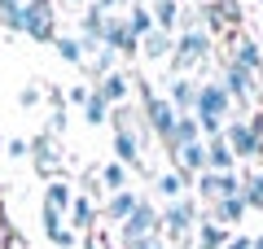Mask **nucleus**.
I'll list each match as a JSON object with an SVG mask.
<instances>
[{
	"mask_svg": "<svg viewBox=\"0 0 263 249\" xmlns=\"http://www.w3.org/2000/svg\"><path fill=\"white\" fill-rule=\"evenodd\" d=\"M219 83H224V92L233 96V114L237 118H250V105L263 101L259 74H250L246 66H237L233 57H219Z\"/></svg>",
	"mask_w": 263,
	"mask_h": 249,
	"instance_id": "obj_1",
	"label": "nucleus"
},
{
	"mask_svg": "<svg viewBox=\"0 0 263 249\" xmlns=\"http://www.w3.org/2000/svg\"><path fill=\"white\" fill-rule=\"evenodd\" d=\"M211 48H215V39L206 35V27H197V31H180V35H176V53H171V61H167L171 79H176V74L197 70V66L211 57Z\"/></svg>",
	"mask_w": 263,
	"mask_h": 249,
	"instance_id": "obj_2",
	"label": "nucleus"
},
{
	"mask_svg": "<svg viewBox=\"0 0 263 249\" xmlns=\"http://www.w3.org/2000/svg\"><path fill=\"white\" fill-rule=\"evenodd\" d=\"M18 35H27L31 44H53L57 39V5L53 0H27V9L18 18Z\"/></svg>",
	"mask_w": 263,
	"mask_h": 249,
	"instance_id": "obj_3",
	"label": "nucleus"
},
{
	"mask_svg": "<svg viewBox=\"0 0 263 249\" xmlns=\"http://www.w3.org/2000/svg\"><path fill=\"white\" fill-rule=\"evenodd\" d=\"M197 219H202V210H197V197H180V201H167L162 205V223L158 232H167V240H189L197 227Z\"/></svg>",
	"mask_w": 263,
	"mask_h": 249,
	"instance_id": "obj_4",
	"label": "nucleus"
},
{
	"mask_svg": "<svg viewBox=\"0 0 263 249\" xmlns=\"http://www.w3.org/2000/svg\"><path fill=\"white\" fill-rule=\"evenodd\" d=\"M158 223H162V210L149 201V197H141V201H136V210L119 223V240H123V245H132V240L158 236Z\"/></svg>",
	"mask_w": 263,
	"mask_h": 249,
	"instance_id": "obj_5",
	"label": "nucleus"
},
{
	"mask_svg": "<svg viewBox=\"0 0 263 249\" xmlns=\"http://www.w3.org/2000/svg\"><path fill=\"white\" fill-rule=\"evenodd\" d=\"M197 118H215V122H228L233 118V96L224 92L219 79H197V105H193Z\"/></svg>",
	"mask_w": 263,
	"mask_h": 249,
	"instance_id": "obj_6",
	"label": "nucleus"
},
{
	"mask_svg": "<svg viewBox=\"0 0 263 249\" xmlns=\"http://www.w3.org/2000/svg\"><path fill=\"white\" fill-rule=\"evenodd\" d=\"M224 140H228V149H233L237 162H263V140L250 131V122H246V118H228Z\"/></svg>",
	"mask_w": 263,
	"mask_h": 249,
	"instance_id": "obj_7",
	"label": "nucleus"
},
{
	"mask_svg": "<svg viewBox=\"0 0 263 249\" xmlns=\"http://www.w3.org/2000/svg\"><path fill=\"white\" fill-rule=\"evenodd\" d=\"M237 193H241L237 171H228V175H219V171H202L197 184H193V197H197V201H206V205L224 201V197H237Z\"/></svg>",
	"mask_w": 263,
	"mask_h": 249,
	"instance_id": "obj_8",
	"label": "nucleus"
},
{
	"mask_svg": "<svg viewBox=\"0 0 263 249\" xmlns=\"http://www.w3.org/2000/svg\"><path fill=\"white\" fill-rule=\"evenodd\" d=\"M105 48H110V53H119L123 61L141 57V39L132 35V27H127V13H110V22H105Z\"/></svg>",
	"mask_w": 263,
	"mask_h": 249,
	"instance_id": "obj_9",
	"label": "nucleus"
},
{
	"mask_svg": "<svg viewBox=\"0 0 263 249\" xmlns=\"http://www.w3.org/2000/svg\"><path fill=\"white\" fill-rule=\"evenodd\" d=\"M31 157H35V171L48 179H57V171H62V149H57V136H48V131H40V136L27 140Z\"/></svg>",
	"mask_w": 263,
	"mask_h": 249,
	"instance_id": "obj_10",
	"label": "nucleus"
},
{
	"mask_svg": "<svg viewBox=\"0 0 263 249\" xmlns=\"http://www.w3.org/2000/svg\"><path fill=\"white\" fill-rule=\"evenodd\" d=\"M105 22H110V13H101L97 5H88L84 13H79V44H84V53H92L97 57V48L105 44Z\"/></svg>",
	"mask_w": 263,
	"mask_h": 249,
	"instance_id": "obj_11",
	"label": "nucleus"
},
{
	"mask_svg": "<svg viewBox=\"0 0 263 249\" xmlns=\"http://www.w3.org/2000/svg\"><path fill=\"white\" fill-rule=\"evenodd\" d=\"M228 57H233L237 66H246L250 74H259V79H263V48L254 44L250 35H241V31H228Z\"/></svg>",
	"mask_w": 263,
	"mask_h": 249,
	"instance_id": "obj_12",
	"label": "nucleus"
},
{
	"mask_svg": "<svg viewBox=\"0 0 263 249\" xmlns=\"http://www.w3.org/2000/svg\"><path fill=\"white\" fill-rule=\"evenodd\" d=\"M246 214H250V205H246V197L237 193V197H224V201L206 205V214H202V219H211V223H219V227L237 232V227H241V219H246Z\"/></svg>",
	"mask_w": 263,
	"mask_h": 249,
	"instance_id": "obj_13",
	"label": "nucleus"
},
{
	"mask_svg": "<svg viewBox=\"0 0 263 249\" xmlns=\"http://www.w3.org/2000/svg\"><path fill=\"white\" fill-rule=\"evenodd\" d=\"M92 92L105 96L110 110H119V105H127V96H132V74L127 70H114V74H105L101 83H92Z\"/></svg>",
	"mask_w": 263,
	"mask_h": 249,
	"instance_id": "obj_14",
	"label": "nucleus"
},
{
	"mask_svg": "<svg viewBox=\"0 0 263 249\" xmlns=\"http://www.w3.org/2000/svg\"><path fill=\"white\" fill-rule=\"evenodd\" d=\"M171 53H176V35H171V31H149V35L141 39V57L154 61V66H167Z\"/></svg>",
	"mask_w": 263,
	"mask_h": 249,
	"instance_id": "obj_15",
	"label": "nucleus"
},
{
	"mask_svg": "<svg viewBox=\"0 0 263 249\" xmlns=\"http://www.w3.org/2000/svg\"><path fill=\"white\" fill-rule=\"evenodd\" d=\"M193 140H202V127H197L193 114H180V118H176V131L162 140V149H167V162H171V157H176L184 144H193Z\"/></svg>",
	"mask_w": 263,
	"mask_h": 249,
	"instance_id": "obj_16",
	"label": "nucleus"
},
{
	"mask_svg": "<svg viewBox=\"0 0 263 249\" xmlns=\"http://www.w3.org/2000/svg\"><path fill=\"white\" fill-rule=\"evenodd\" d=\"M167 101L176 105V114H193V105H197V79L176 74V79L167 83Z\"/></svg>",
	"mask_w": 263,
	"mask_h": 249,
	"instance_id": "obj_17",
	"label": "nucleus"
},
{
	"mask_svg": "<svg viewBox=\"0 0 263 249\" xmlns=\"http://www.w3.org/2000/svg\"><path fill=\"white\" fill-rule=\"evenodd\" d=\"M154 193H158V197H162V205H167V201H180V197H189L193 188H189V179L180 175V171H171V166H167V171H158V175H154Z\"/></svg>",
	"mask_w": 263,
	"mask_h": 249,
	"instance_id": "obj_18",
	"label": "nucleus"
},
{
	"mask_svg": "<svg viewBox=\"0 0 263 249\" xmlns=\"http://www.w3.org/2000/svg\"><path fill=\"white\" fill-rule=\"evenodd\" d=\"M114 162L119 166H141V140L132 127H114Z\"/></svg>",
	"mask_w": 263,
	"mask_h": 249,
	"instance_id": "obj_19",
	"label": "nucleus"
},
{
	"mask_svg": "<svg viewBox=\"0 0 263 249\" xmlns=\"http://www.w3.org/2000/svg\"><path fill=\"white\" fill-rule=\"evenodd\" d=\"M136 201H141V193H132V188H123V193H110V197H105V205H101V214L114 223V227H119V223L127 219L132 210H136Z\"/></svg>",
	"mask_w": 263,
	"mask_h": 249,
	"instance_id": "obj_20",
	"label": "nucleus"
},
{
	"mask_svg": "<svg viewBox=\"0 0 263 249\" xmlns=\"http://www.w3.org/2000/svg\"><path fill=\"white\" fill-rule=\"evenodd\" d=\"M70 201H75V184L70 179H48V188H44V205L48 210H57V214H70Z\"/></svg>",
	"mask_w": 263,
	"mask_h": 249,
	"instance_id": "obj_21",
	"label": "nucleus"
},
{
	"mask_svg": "<svg viewBox=\"0 0 263 249\" xmlns=\"http://www.w3.org/2000/svg\"><path fill=\"white\" fill-rule=\"evenodd\" d=\"M206 162H211V171H219V175L237 171V157H233V149H228L224 136H211L206 140Z\"/></svg>",
	"mask_w": 263,
	"mask_h": 249,
	"instance_id": "obj_22",
	"label": "nucleus"
},
{
	"mask_svg": "<svg viewBox=\"0 0 263 249\" xmlns=\"http://www.w3.org/2000/svg\"><path fill=\"white\" fill-rule=\"evenodd\" d=\"M149 13H154V27L158 31H180V0H149Z\"/></svg>",
	"mask_w": 263,
	"mask_h": 249,
	"instance_id": "obj_23",
	"label": "nucleus"
},
{
	"mask_svg": "<svg viewBox=\"0 0 263 249\" xmlns=\"http://www.w3.org/2000/svg\"><path fill=\"white\" fill-rule=\"evenodd\" d=\"M228 240H233L228 227H219V223H211V219H197V240H193V245H202V249H228Z\"/></svg>",
	"mask_w": 263,
	"mask_h": 249,
	"instance_id": "obj_24",
	"label": "nucleus"
},
{
	"mask_svg": "<svg viewBox=\"0 0 263 249\" xmlns=\"http://www.w3.org/2000/svg\"><path fill=\"white\" fill-rule=\"evenodd\" d=\"M84 70L88 74H92V83H101L105 79V74H114V70H119V53H110V48H97V57H88V66H84Z\"/></svg>",
	"mask_w": 263,
	"mask_h": 249,
	"instance_id": "obj_25",
	"label": "nucleus"
},
{
	"mask_svg": "<svg viewBox=\"0 0 263 249\" xmlns=\"http://www.w3.org/2000/svg\"><path fill=\"white\" fill-rule=\"evenodd\" d=\"M53 48H57V57H62L66 66H88V53H84V44H79V35H57Z\"/></svg>",
	"mask_w": 263,
	"mask_h": 249,
	"instance_id": "obj_26",
	"label": "nucleus"
},
{
	"mask_svg": "<svg viewBox=\"0 0 263 249\" xmlns=\"http://www.w3.org/2000/svg\"><path fill=\"white\" fill-rule=\"evenodd\" d=\"M127 27H132V35H136V39H145L149 31H158V27H154V13H149V5H145V0H136V5L127 9Z\"/></svg>",
	"mask_w": 263,
	"mask_h": 249,
	"instance_id": "obj_27",
	"label": "nucleus"
},
{
	"mask_svg": "<svg viewBox=\"0 0 263 249\" xmlns=\"http://www.w3.org/2000/svg\"><path fill=\"white\" fill-rule=\"evenodd\" d=\"M92 219H97L92 197H88V193H75V201H70V223H75L79 232H88V227H92Z\"/></svg>",
	"mask_w": 263,
	"mask_h": 249,
	"instance_id": "obj_28",
	"label": "nucleus"
},
{
	"mask_svg": "<svg viewBox=\"0 0 263 249\" xmlns=\"http://www.w3.org/2000/svg\"><path fill=\"white\" fill-rule=\"evenodd\" d=\"M123 188H132V184H127V166L105 162V166H101V193H123Z\"/></svg>",
	"mask_w": 263,
	"mask_h": 249,
	"instance_id": "obj_29",
	"label": "nucleus"
},
{
	"mask_svg": "<svg viewBox=\"0 0 263 249\" xmlns=\"http://www.w3.org/2000/svg\"><path fill=\"white\" fill-rule=\"evenodd\" d=\"M110 101H105V96H88V105H84V122H88V127H105V122H110Z\"/></svg>",
	"mask_w": 263,
	"mask_h": 249,
	"instance_id": "obj_30",
	"label": "nucleus"
},
{
	"mask_svg": "<svg viewBox=\"0 0 263 249\" xmlns=\"http://www.w3.org/2000/svg\"><path fill=\"white\" fill-rule=\"evenodd\" d=\"M241 197H246V205H250V210L263 214V171H250V175L241 179Z\"/></svg>",
	"mask_w": 263,
	"mask_h": 249,
	"instance_id": "obj_31",
	"label": "nucleus"
},
{
	"mask_svg": "<svg viewBox=\"0 0 263 249\" xmlns=\"http://www.w3.org/2000/svg\"><path fill=\"white\" fill-rule=\"evenodd\" d=\"M22 9H27V0H0V27H5V35H18V18Z\"/></svg>",
	"mask_w": 263,
	"mask_h": 249,
	"instance_id": "obj_32",
	"label": "nucleus"
},
{
	"mask_svg": "<svg viewBox=\"0 0 263 249\" xmlns=\"http://www.w3.org/2000/svg\"><path fill=\"white\" fill-rule=\"evenodd\" d=\"M88 96H92V83H70V92H66V101L84 110V105H88Z\"/></svg>",
	"mask_w": 263,
	"mask_h": 249,
	"instance_id": "obj_33",
	"label": "nucleus"
},
{
	"mask_svg": "<svg viewBox=\"0 0 263 249\" xmlns=\"http://www.w3.org/2000/svg\"><path fill=\"white\" fill-rule=\"evenodd\" d=\"M40 88H44V83H35V88H22V92H18V105H22V110H35V105L44 101V92H40Z\"/></svg>",
	"mask_w": 263,
	"mask_h": 249,
	"instance_id": "obj_34",
	"label": "nucleus"
},
{
	"mask_svg": "<svg viewBox=\"0 0 263 249\" xmlns=\"http://www.w3.org/2000/svg\"><path fill=\"white\" fill-rule=\"evenodd\" d=\"M123 249H167V240H162V232H158V236H145V240H132V245H123Z\"/></svg>",
	"mask_w": 263,
	"mask_h": 249,
	"instance_id": "obj_35",
	"label": "nucleus"
},
{
	"mask_svg": "<svg viewBox=\"0 0 263 249\" xmlns=\"http://www.w3.org/2000/svg\"><path fill=\"white\" fill-rule=\"evenodd\" d=\"M5 153L9 157H27L31 149H27V140H5Z\"/></svg>",
	"mask_w": 263,
	"mask_h": 249,
	"instance_id": "obj_36",
	"label": "nucleus"
},
{
	"mask_svg": "<svg viewBox=\"0 0 263 249\" xmlns=\"http://www.w3.org/2000/svg\"><path fill=\"white\" fill-rule=\"evenodd\" d=\"M254 236H241V232H233V240H228V249H250Z\"/></svg>",
	"mask_w": 263,
	"mask_h": 249,
	"instance_id": "obj_37",
	"label": "nucleus"
},
{
	"mask_svg": "<svg viewBox=\"0 0 263 249\" xmlns=\"http://www.w3.org/2000/svg\"><path fill=\"white\" fill-rule=\"evenodd\" d=\"M246 122H250V131H254V136L263 140V110H259V114H250V118H246Z\"/></svg>",
	"mask_w": 263,
	"mask_h": 249,
	"instance_id": "obj_38",
	"label": "nucleus"
},
{
	"mask_svg": "<svg viewBox=\"0 0 263 249\" xmlns=\"http://www.w3.org/2000/svg\"><path fill=\"white\" fill-rule=\"evenodd\" d=\"M53 5H57V9H84L88 0H53Z\"/></svg>",
	"mask_w": 263,
	"mask_h": 249,
	"instance_id": "obj_39",
	"label": "nucleus"
},
{
	"mask_svg": "<svg viewBox=\"0 0 263 249\" xmlns=\"http://www.w3.org/2000/svg\"><path fill=\"white\" fill-rule=\"evenodd\" d=\"M0 249H9V223H5V214H0Z\"/></svg>",
	"mask_w": 263,
	"mask_h": 249,
	"instance_id": "obj_40",
	"label": "nucleus"
},
{
	"mask_svg": "<svg viewBox=\"0 0 263 249\" xmlns=\"http://www.w3.org/2000/svg\"><path fill=\"white\" fill-rule=\"evenodd\" d=\"M250 249H263V232H259V236H254V240H250Z\"/></svg>",
	"mask_w": 263,
	"mask_h": 249,
	"instance_id": "obj_41",
	"label": "nucleus"
},
{
	"mask_svg": "<svg viewBox=\"0 0 263 249\" xmlns=\"http://www.w3.org/2000/svg\"><path fill=\"white\" fill-rule=\"evenodd\" d=\"M259 22H263V13H259Z\"/></svg>",
	"mask_w": 263,
	"mask_h": 249,
	"instance_id": "obj_42",
	"label": "nucleus"
},
{
	"mask_svg": "<svg viewBox=\"0 0 263 249\" xmlns=\"http://www.w3.org/2000/svg\"><path fill=\"white\" fill-rule=\"evenodd\" d=\"M193 249H202V245H193Z\"/></svg>",
	"mask_w": 263,
	"mask_h": 249,
	"instance_id": "obj_43",
	"label": "nucleus"
},
{
	"mask_svg": "<svg viewBox=\"0 0 263 249\" xmlns=\"http://www.w3.org/2000/svg\"><path fill=\"white\" fill-rule=\"evenodd\" d=\"M88 5H92V0H88Z\"/></svg>",
	"mask_w": 263,
	"mask_h": 249,
	"instance_id": "obj_44",
	"label": "nucleus"
},
{
	"mask_svg": "<svg viewBox=\"0 0 263 249\" xmlns=\"http://www.w3.org/2000/svg\"><path fill=\"white\" fill-rule=\"evenodd\" d=\"M0 144H5V140H0Z\"/></svg>",
	"mask_w": 263,
	"mask_h": 249,
	"instance_id": "obj_45",
	"label": "nucleus"
},
{
	"mask_svg": "<svg viewBox=\"0 0 263 249\" xmlns=\"http://www.w3.org/2000/svg\"><path fill=\"white\" fill-rule=\"evenodd\" d=\"M259 5H263V0H259Z\"/></svg>",
	"mask_w": 263,
	"mask_h": 249,
	"instance_id": "obj_46",
	"label": "nucleus"
}]
</instances>
